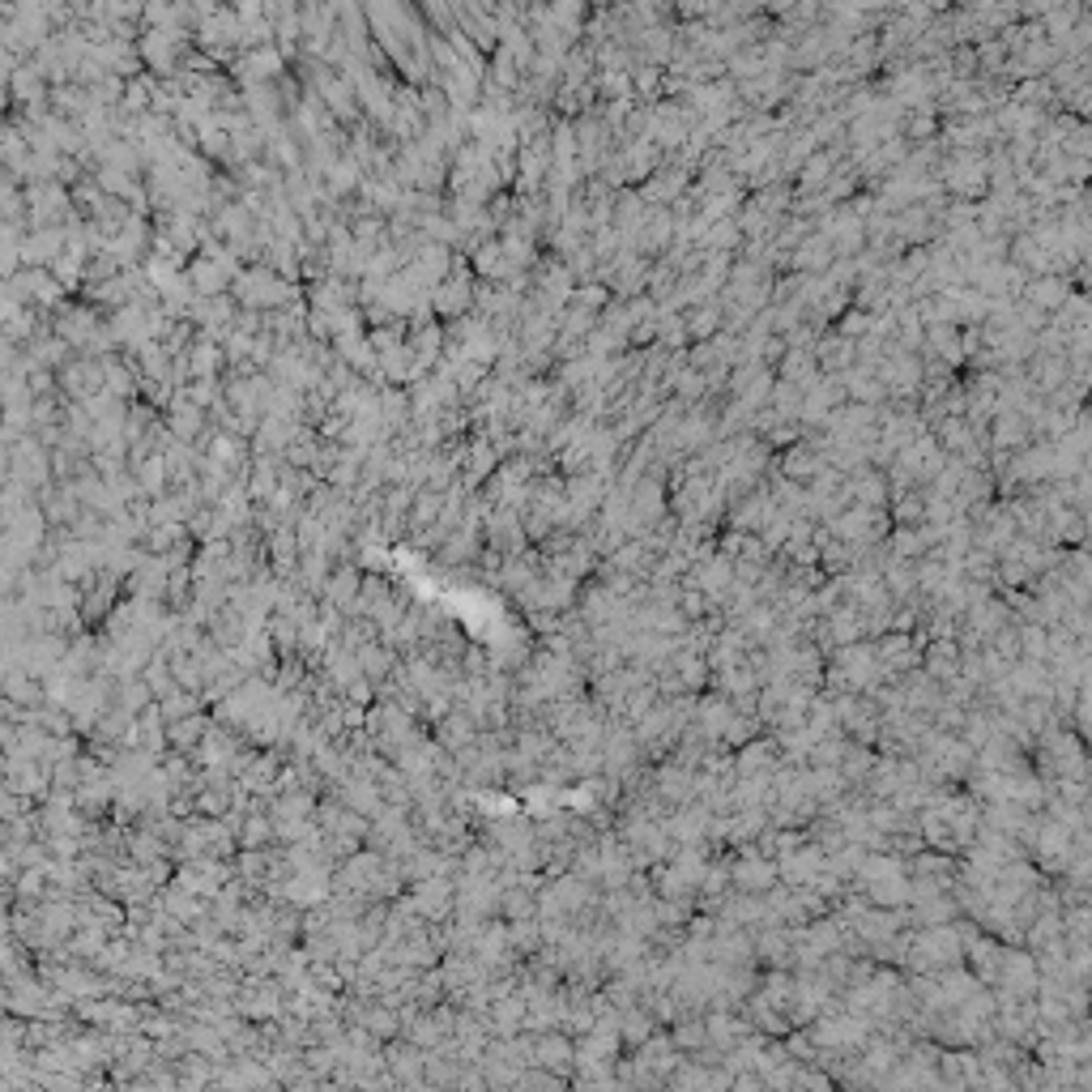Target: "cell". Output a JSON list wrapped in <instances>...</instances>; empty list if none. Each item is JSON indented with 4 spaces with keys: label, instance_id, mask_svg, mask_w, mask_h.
Instances as JSON below:
<instances>
[{
    "label": "cell",
    "instance_id": "1",
    "mask_svg": "<svg viewBox=\"0 0 1092 1092\" xmlns=\"http://www.w3.org/2000/svg\"><path fill=\"white\" fill-rule=\"evenodd\" d=\"M431 303H435V312L440 316H462L466 307H474V286H470V278L457 270V278H444V286H435L431 291Z\"/></svg>",
    "mask_w": 1092,
    "mask_h": 1092
}]
</instances>
